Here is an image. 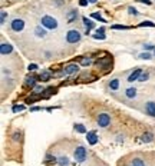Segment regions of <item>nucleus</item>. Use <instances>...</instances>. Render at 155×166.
<instances>
[{"mask_svg": "<svg viewBox=\"0 0 155 166\" xmlns=\"http://www.w3.org/2000/svg\"><path fill=\"white\" fill-rule=\"evenodd\" d=\"M42 26L49 29V30H53V29L58 27V20L55 17H52V16H43L42 17Z\"/></svg>", "mask_w": 155, "mask_h": 166, "instance_id": "f257e3e1", "label": "nucleus"}, {"mask_svg": "<svg viewBox=\"0 0 155 166\" xmlns=\"http://www.w3.org/2000/svg\"><path fill=\"white\" fill-rule=\"evenodd\" d=\"M98 126H101V128H108L111 123V116L108 113H101V115H98Z\"/></svg>", "mask_w": 155, "mask_h": 166, "instance_id": "f03ea898", "label": "nucleus"}, {"mask_svg": "<svg viewBox=\"0 0 155 166\" xmlns=\"http://www.w3.org/2000/svg\"><path fill=\"white\" fill-rule=\"evenodd\" d=\"M75 159L78 160V162H85L86 160V149H85L84 146H78L76 149H75Z\"/></svg>", "mask_w": 155, "mask_h": 166, "instance_id": "7ed1b4c3", "label": "nucleus"}, {"mask_svg": "<svg viewBox=\"0 0 155 166\" xmlns=\"http://www.w3.org/2000/svg\"><path fill=\"white\" fill-rule=\"evenodd\" d=\"M66 40H68V43H78L81 40V33L78 30H69L66 33Z\"/></svg>", "mask_w": 155, "mask_h": 166, "instance_id": "20e7f679", "label": "nucleus"}, {"mask_svg": "<svg viewBox=\"0 0 155 166\" xmlns=\"http://www.w3.org/2000/svg\"><path fill=\"white\" fill-rule=\"evenodd\" d=\"M10 27H12L13 32H22L23 27H25V22L22 19H14L12 23H10Z\"/></svg>", "mask_w": 155, "mask_h": 166, "instance_id": "39448f33", "label": "nucleus"}, {"mask_svg": "<svg viewBox=\"0 0 155 166\" xmlns=\"http://www.w3.org/2000/svg\"><path fill=\"white\" fill-rule=\"evenodd\" d=\"M79 72V66L76 63H71V64H66L63 67V75H75Z\"/></svg>", "mask_w": 155, "mask_h": 166, "instance_id": "423d86ee", "label": "nucleus"}, {"mask_svg": "<svg viewBox=\"0 0 155 166\" xmlns=\"http://www.w3.org/2000/svg\"><path fill=\"white\" fill-rule=\"evenodd\" d=\"M86 141H88V143L89 145H96L98 141H99V138H98L96 132H86Z\"/></svg>", "mask_w": 155, "mask_h": 166, "instance_id": "0eeeda50", "label": "nucleus"}, {"mask_svg": "<svg viewBox=\"0 0 155 166\" xmlns=\"http://www.w3.org/2000/svg\"><path fill=\"white\" fill-rule=\"evenodd\" d=\"M12 52H13V46L10 45V43H2V46H0V53H2L3 56H6V55L12 53Z\"/></svg>", "mask_w": 155, "mask_h": 166, "instance_id": "6e6552de", "label": "nucleus"}, {"mask_svg": "<svg viewBox=\"0 0 155 166\" xmlns=\"http://www.w3.org/2000/svg\"><path fill=\"white\" fill-rule=\"evenodd\" d=\"M145 110H147V113L149 116H152L155 117V102H148L145 105Z\"/></svg>", "mask_w": 155, "mask_h": 166, "instance_id": "1a4fd4ad", "label": "nucleus"}, {"mask_svg": "<svg viewBox=\"0 0 155 166\" xmlns=\"http://www.w3.org/2000/svg\"><path fill=\"white\" fill-rule=\"evenodd\" d=\"M141 73H142L141 69H135V70L129 75L128 82H135V80H138V79H139V76H141Z\"/></svg>", "mask_w": 155, "mask_h": 166, "instance_id": "9d476101", "label": "nucleus"}, {"mask_svg": "<svg viewBox=\"0 0 155 166\" xmlns=\"http://www.w3.org/2000/svg\"><path fill=\"white\" fill-rule=\"evenodd\" d=\"M50 77H52V75H50V72H42V73H40V76L38 77L39 80H40V82H49V80H50Z\"/></svg>", "mask_w": 155, "mask_h": 166, "instance_id": "9b49d317", "label": "nucleus"}, {"mask_svg": "<svg viewBox=\"0 0 155 166\" xmlns=\"http://www.w3.org/2000/svg\"><path fill=\"white\" fill-rule=\"evenodd\" d=\"M35 34H36L38 37H45V36H46V27L38 26V27L35 29Z\"/></svg>", "mask_w": 155, "mask_h": 166, "instance_id": "f8f14e48", "label": "nucleus"}, {"mask_svg": "<svg viewBox=\"0 0 155 166\" xmlns=\"http://www.w3.org/2000/svg\"><path fill=\"white\" fill-rule=\"evenodd\" d=\"M111 64V58H105L102 60H98L96 62V66L98 67H108Z\"/></svg>", "mask_w": 155, "mask_h": 166, "instance_id": "ddd939ff", "label": "nucleus"}, {"mask_svg": "<svg viewBox=\"0 0 155 166\" xmlns=\"http://www.w3.org/2000/svg\"><path fill=\"white\" fill-rule=\"evenodd\" d=\"M76 17H78V10H71L68 13V16H66V20H68V23H72L73 20H76Z\"/></svg>", "mask_w": 155, "mask_h": 166, "instance_id": "4468645a", "label": "nucleus"}, {"mask_svg": "<svg viewBox=\"0 0 155 166\" xmlns=\"http://www.w3.org/2000/svg\"><path fill=\"white\" fill-rule=\"evenodd\" d=\"M154 141V135L147 132V133L142 135V142H145V143H148V142H152Z\"/></svg>", "mask_w": 155, "mask_h": 166, "instance_id": "2eb2a0df", "label": "nucleus"}, {"mask_svg": "<svg viewBox=\"0 0 155 166\" xmlns=\"http://www.w3.org/2000/svg\"><path fill=\"white\" fill-rule=\"evenodd\" d=\"M125 95H126V97L132 99V97H135V96H136V89H135V87H128L126 92H125Z\"/></svg>", "mask_w": 155, "mask_h": 166, "instance_id": "dca6fc26", "label": "nucleus"}, {"mask_svg": "<svg viewBox=\"0 0 155 166\" xmlns=\"http://www.w3.org/2000/svg\"><path fill=\"white\" fill-rule=\"evenodd\" d=\"M84 25L86 26V29H88V30H90V29H93V27H95V23H93V22H92V20L90 19H88V17H84Z\"/></svg>", "mask_w": 155, "mask_h": 166, "instance_id": "f3484780", "label": "nucleus"}, {"mask_svg": "<svg viewBox=\"0 0 155 166\" xmlns=\"http://www.w3.org/2000/svg\"><path fill=\"white\" fill-rule=\"evenodd\" d=\"M58 163L60 166H68L69 165V159L66 156H60V158H58Z\"/></svg>", "mask_w": 155, "mask_h": 166, "instance_id": "a211bd4d", "label": "nucleus"}, {"mask_svg": "<svg viewBox=\"0 0 155 166\" xmlns=\"http://www.w3.org/2000/svg\"><path fill=\"white\" fill-rule=\"evenodd\" d=\"M36 79H38V77H27V79H26V86L35 87V86H36Z\"/></svg>", "mask_w": 155, "mask_h": 166, "instance_id": "6ab92c4d", "label": "nucleus"}, {"mask_svg": "<svg viewBox=\"0 0 155 166\" xmlns=\"http://www.w3.org/2000/svg\"><path fill=\"white\" fill-rule=\"evenodd\" d=\"M131 166H145V163H144L142 159L135 158V159H132V162H131Z\"/></svg>", "mask_w": 155, "mask_h": 166, "instance_id": "aec40b11", "label": "nucleus"}, {"mask_svg": "<svg viewBox=\"0 0 155 166\" xmlns=\"http://www.w3.org/2000/svg\"><path fill=\"white\" fill-rule=\"evenodd\" d=\"M109 86H111V89L112 90H116L118 87H119V80L118 79H112L109 82Z\"/></svg>", "mask_w": 155, "mask_h": 166, "instance_id": "412c9836", "label": "nucleus"}, {"mask_svg": "<svg viewBox=\"0 0 155 166\" xmlns=\"http://www.w3.org/2000/svg\"><path fill=\"white\" fill-rule=\"evenodd\" d=\"M75 130L79 132V133H86V128H85L84 125H81V123H76V125H75Z\"/></svg>", "mask_w": 155, "mask_h": 166, "instance_id": "4be33fe9", "label": "nucleus"}, {"mask_svg": "<svg viewBox=\"0 0 155 166\" xmlns=\"http://www.w3.org/2000/svg\"><path fill=\"white\" fill-rule=\"evenodd\" d=\"M139 27H155V23H152V22H149V20H145V22H142V23H139Z\"/></svg>", "mask_w": 155, "mask_h": 166, "instance_id": "5701e85b", "label": "nucleus"}, {"mask_svg": "<svg viewBox=\"0 0 155 166\" xmlns=\"http://www.w3.org/2000/svg\"><path fill=\"white\" fill-rule=\"evenodd\" d=\"M92 17H93V19H96V20H99V22H102V23H106V20L101 16V13H92Z\"/></svg>", "mask_w": 155, "mask_h": 166, "instance_id": "b1692460", "label": "nucleus"}, {"mask_svg": "<svg viewBox=\"0 0 155 166\" xmlns=\"http://www.w3.org/2000/svg\"><path fill=\"white\" fill-rule=\"evenodd\" d=\"M81 64H82V66H89L90 58H81Z\"/></svg>", "mask_w": 155, "mask_h": 166, "instance_id": "393cba45", "label": "nucleus"}, {"mask_svg": "<svg viewBox=\"0 0 155 166\" xmlns=\"http://www.w3.org/2000/svg\"><path fill=\"white\" fill-rule=\"evenodd\" d=\"M148 77H149V75L145 72V73H141V76H139L138 80H139V82H145V80H148Z\"/></svg>", "mask_w": 155, "mask_h": 166, "instance_id": "a878e982", "label": "nucleus"}, {"mask_svg": "<svg viewBox=\"0 0 155 166\" xmlns=\"http://www.w3.org/2000/svg\"><path fill=\"white\" fill-rule=\"evenodd\" d=\"M112 29H115V30H125V29H128V27L123 26V25H114L112 26Z\"/></svg>", "mask_w": 155, "mask_h": 166, "instance_id": "bb28decb", "label": "nucleus"}, {"mask_svg": "<svg viewBox=\"0 0 155 166\" xmlns=\"http://www.w3.org/2000/svg\"><path fill=\"white\" fill-rule=\"evenodd\" d=\"M6 17H7V13L3 10V12H2V19H0V23H2V25L6 23Z\"/></svg>", "mask_w": 155, "mask_h": 166, "instance_id": "cd10ccee", "label": "nucleus"}, {"mask_svg": "<svg viewBox=\"0 0 155 166\" xmlns=\"http://www.w3.org/2000/svg\"><path fill=\"white\" fill-rule=\"evenodd\" d=\"M20 136H22V135H20V132H14V133H13V141L14 142H17V141H20Z\"/></svg>", "mask_w": 155, "mask_h": 166, "instance_id": "c85d7f7f", "label": "nucleus"}, {"mask_svg": "<svg viewBox=\"0 0 155 166\" xmlns=\"http://www.w3.org/2000/svg\"><path fill=\"white\" fill-rule=\"evenodd\" d=\"M139 58H141V59H147V60H148V59H151V55H149L148 52H145V53H141V55H139Z\"/></svg>", "mask_w": 155, "mask_h": 166, "instance_id": "c756f323", "label": "nucleus"}, {"mask_svg": "<svg viewBox=\"0 0 155 166\" xmlns=\"http://www.w3.org/2000/svg\"><path fill=\"white\" fill-rule=\"evenodd\" d=\"M128 12H129V14H134V16H136V14H138V12H136L135 7H129Z\"/></svg>", "mask_w": 155, "mask_h": 166, "instance_id": "7c9ffc66", "label": "nucleus"}, {"mask_svg": "<svg viewBox=\"0 0 155 166\" xmlns=\"http://www.w3.org/2000/svg\"><path fill=\"white\" fill-rule=\"evenodd\" d=\"M25 106H13V112H22Z\"/></svg>", "mask_w": 155, "mask_h": 166, "instance_id": "2f4dec72", "label": "nucleus"}, {"mask_svg": "<svg viewBox=\"0 0 155 166\" xmlns=\"http://www.w3.org/2000/svg\"><path fill=\"white\" fill-rule=\"evenodd\" d=\"M88 3H89V0H79V6H82V7L88 6Z\"/></svg>", "mask_w": 155, "mask_h": 166, "instance_id": "473e14b6", "label": "nucleus"}, {"mask_svg": "<svg viewBox=\"0 0 155 166\" xmlns=\"http://www.w3.org/2000/svg\"><path fill=\"white\" fill-rule=\"evenodd\" d=\"M105 37H106L105 34H99V33H96V34H93V39H101V40H103Z\"/></svg>", "mask_w": 155, "mask_h": 166, "instance_id": "72a5a7b5", "label": "nucleus"}, {"mask_svg": "<svg viewBox=\"0 0 155 166\" xmlns=\"http://www.w3.org/2000/svg\"><path fill=\"white\" fill-rule=\"evenodd\" d=\"M27 69H29V70H36V69H38V64H35V63H32V64H29V67H27Z\"/></svg>", "mask_w": 155, "mask_h": 166, "instance_id": "f704fd0d", "label": "nucleus"}, {"mask_svg": "<svg viewBox=\"0 0 155 166\" xmlns=\"http://www.w3.org/2000/svg\"><path fill=\"white\" fill-rule=\"evenodd\" d=\"M144 49H145V50H152V49H154V46H152V45H144Z\"/></svg>", "mask_w": 155, "mask_h": 166, "instance_id": "c9c22d12", "label": "nucleus"}, {"mask_svg": "<svg viewBox=\"0 0 155 166\" xmlns=\"http://www.w3.org/2000/svg\"><path fill=\"white\" fill-rule=\"evenodd\" d=\"M96 33H99V34H103V33H105V27H99V29H96Z\"/></svg>", "mask_w": 155, "mask_h": 166, "instance_id": "e433bc0d", "label": "nucleus"}, {"mask_svg": "<svg viewBox=\"0 0 155 166\" xmlns=\"http://www.w3.org/2000/svg\"><path fill=\"white\" fill-rule=\"evenodd\" d=\"M38 110H42V108H39V106H35V108H30V112H38Z\"/></svg>", "mask_w": 155, "mask_h": 166, "instance_id": "4c0bfd02", "label": "nucleus"}, {"mask_svg": "<svg viewBox=\"0 0 155 166\" xmlns=\"http://www.w3.org/2000/svg\"><path fill=\"white\" fill-rule=\"evenodd\" d=\"M138 1H142V3H147V4H151V0H138Z\"/></svg>", "mask_w": 155, "mask_h": 166, "instance_id": "58836bf2", "label": "nucleus"}, {"mask_svg": "<svg viewBox=\"0 0 155 166\" xmlns=\"http://www.w3.org/2000/svg\"><path fill=\"white\" fill-rule=\"evenodd\" d=\"M56 4H62V0H56Z\"/></svg>", "mask_w": 155, "mask_h": 166, "instance_id": "ea45409f", "label": "nucleus"}, {"mask_svg": "<svg viewBox=\"0 0 155 166\" xmlns=\"http://www.w3.org/2000/svg\"><path fill=\"white\" fill-rule=\"evenodd\" d=\"M89 3H96V0H89Z\"/></svg>", "mask_w": 155, "mask_h": 166, "instance_id": "a19ab883", "label": "nucleus"}]
</instances>
